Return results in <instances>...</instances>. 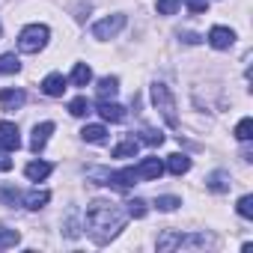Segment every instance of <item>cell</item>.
Segmentation results:
<instances>
[{
	"instance_id": "obj_1",
	"label": "cell",
	"mask_w": 253,
	"mask_h": 253,
	"mask_svg": "<svg viewBox=\"0 0 253 253\" xmlns=\"http://www.w3.org/2000/svg\"><path fill=\"white\" fill-rule=\"evenodd\" d=\"M128 220V211L116 203H107V200H95L86 206V214H84V223L92 235L95 244H107L113 235H119V229Z\"/></svg>"
},
{
	"instance_id": "obj_2",
	"label": "cell",
	"mask_w": 253,
	"mask_h": 253,
	"mask_svg": "<svg viewBox=\"0 0 253 253\" xmlns=\"http://www.w3.org/2000/svg\"><path fill=\"white\" fill-rule=\"evenodd\" d=\"M152 104L158 107V113L164 116V122L170 125V128H176L179 125V116H176V98H173V92L167 89V84H152Z\"/></svg>"
},
{
	"instance_id": "obj_3",
	"label": "cell",
	"mask_w": 253,
	"mask_h": 253,
	"mask_svg": "<svg viewBox=\"0 0 253 253\" xmlns=\"http://www.w3.org/2000/svg\"><path fill=\"white\" fill-rule=\"evenodd\" d=\"M48 36H51V30H48L45 24H30V27L21 30V36H18V48H21L24 54H39V51L48 45Z\"/></svg>"
},
{
	"instance_id": "obj_4",
	"label": "cell",
	"mask_w": 253,
	"mask_h": 253,
	"mask_svg": "<svg viewBox=\"0 0 253 253\" xmlns=\"http://www.w3.org/2000/svg\"><path fill=\"white\" fill-rule=\"evenodd\" d=\"M203 244H211L209 235H185V232H176V229H167L158 235V250H173V247H203Z\"/></svg>"
},
{
	"instance_id": "obj_5",
	"label": "cell",
	"mask_w": 253,
	"mask_h": 253,
	"mask_svg": "<svg viewBox=\"0 0 253 253\" xmlns=\"http://www.w3.org/2000/svg\"><path fill=\"white\" fill-rule=\"evenodd\" d=\"M122 27H125V15H107L98 24H92V36L95 39H113Z\"/></svg>"
},
{
	"instance_id": "obj_6",
	"label": "cell",
	"mask_w": 253,
	"mask_h": 253,
	"mask_svg": "<svg viewBox=\"0 0 253 253\" xmlns=\"http://www.w3.org/2000/svg\"><path fill=\"white\" fill-rule=\"evenodd\" d=\"M140 179H137V173H134V167H125V170H110L107 173V185L110 188H116V191H128V188H134Z\"/></svg>"
},
{
	"instance_id": "obj_7",
	"label": "cell",
	"mask_w": 253,
	"mask_h": 253,
	"mask_svg": "<svg viewBox=\"0 0 253 253\" xmlns=\"http://www.w3.org/2000/svg\"><path fill=\"white\" fill-rule=\"evenodd\" d=\"M0 146L6 152H18L21 149V134L15 122H0Z\"/></svg>"
},
{
	"instance_id": "obj_8",
	"label": "cell",
	"mask_w": 253,
	"mask_h": 253,
	"mask_svg": "<svg viewBox=\"0 0 253 253\" xmlns=\"http://www.w3.org/2000/svg\"><path fill=\"white\" fill-rule=\"evenodd\" d=\"M134 173H137V179H143V182H155V179H161L164 164H161L158 158H143V161L134 167Z\"/></svg>"
},
{
	"instance_id": "obj_9",
	"label": "cell",
	"mask_w": 253,
	"mask_h": 253,
	"mask_svg": "<svg viewBox=\"0 0 253 253\" xmlns=\"http://www.w3.org/2000/svg\"><path fill=\"white\" fill-rule=\"evenodd\" d=\"M232 42H235V33H232L229 27H211V30H209V45H211V48L226 51V48H232Z\"/></svg>"
},
{
	"instance_id": "obj_10",
	"label": "cell",
	"mask_w": 253,
	"mask_h": 253,
	"mask_svg": "<svg viewBox=\"0 0 253 253\" xmlns=\"http://www.w3.org/2000/svg\"><path fill=\"white\" fill-rule=\"evenodd\" d=\"M51 134H54V122H39L36 128H33V137H30V149L33 152H42Z\"/></svg>"
},
{
	"instance_id": "obj_11",
	"label": "cell",
	"mask_w": 253,
	"mask_h": 253,
	"mask_svg": "<svg viewBox=\"0 0 253 253\" xmlns=\"http://www.w3.org/2000/svg\"><path fill=\"white\" fill-rule=\"evenodd\" d=\"M206 188H209V191H214V194H226V191L232 188V179H229V173H226V170H214V173H209V176H206Z\"/></svg>"
},
{
	"instance_id": "obj_12",
	"label": "cell",
	"mask_w": 253,
	"mask_h": 253,
	"mask_svg": "<svg viewBox=\"0 0 253 253\" xmlns=\"http://www.w3.org/2000/svg\"><path fill=\"white\" fill-rule=\"evenodd\" d=\"M66 84H69V81H66L63 75H57V72H54V75H48V78L42 81V92H45V95H51V98H60V95L66 92Z\"/></svg>"
},
{
	"instance_id": "obj_13",
	"label": "cell",
	"mask_w": 253,
	"mask_h": 253,
	"mask_svg": "<svg viewBox=\"0 0 253 253\" xmlns=\"http://www.w3.org/2000/svg\"><path fill=\"white\" fill-rule=\"evenodd\" d=\"M27 101L24 89H0V107L3 110H18Z\"/></svg>"
},
{
	"instance_id": "obj_14",
	"label": "cell",
	"mask_w": 253,
	"mask_h": 253,
	"mask_svg": "<svg viewBox=\"0 0 253 253\" xmlns=\"http://www.w3.org/2000/svg\"><path fill=\"white\" fill-rule=\"evenodd\" d=\"M51 170H54V164H48V161H30V164L24 167V176H27L30 182H42V179L51 176Z\"/></svg>"
},
{
	"instance_id": "obj_15",
	"label": "cell",
	"mask_w": 253,
	"mask_h": 253,
	"mask_svg": "<svg viewBox=\"0 0 253 253\" xmlns=\"http://www.w3.org/2000/svg\"><path fill=\"white\" fill-rule=\"evenodd\" d=\"M137 149H140V140L137 137H125V140H119L116 146H113V158H134L137 155Z\"/></svg>"
},
{
	"instance_id": "obj_16",
	"label": "cell",
	"mask_w": 253,
	"mask_h": 253,
	"mask_svg": "<svg viewBox=\"0 0 253 253\" xmlns=\"http://www.w3.org/2000/svg\"><path fill=\"white\" fill-rule=\"evenodd\" d=\"M98 113H101L104 122H122L125 119V107L116 104V101H101L98 104Z\"/></svg>"
},
{
	"instance_id": "obj_17",
	"label": "cell",
	"mask_w": 253,
	"mask_h": 253,
	"mask_svg": "<svg viewBox=\"0 0 253 253\" xmlns=\"http://www.w3.org/2000/svg\"><path fill=\"white\" fill-rule=\"evenodd\" d=\"M95 92H98V101H110L119 92V78H101L98 86H95Z\"/></svg>"
},
{
	"instance_id": "obj_18",
	"label": "cell",
	"mask_w": 253,
	"mask_h": 253,
	"mask_svg": "<svg viewBox=\"0 0 253 253\" xmlns=\"http://www.w3.org/2000/svg\"><path fill=\"white\" fill-rule=\"evenodd\" d=\"M167 170H170L173 176H185V173L191 170V158H188V155H182V152H176V155H170V158H167Z\"/></svg>"
},
{
	"instance_id": "obj_19",
	"label": "cell",
	"mask_w": 253,
	"mask_h": 253,
	"mask_svg": "<svg viewBox=\"0 0 253 253\" xmlns=\"http://www.w3.org/2000/svg\"><path fill=\"white\" fill-rule=\"evenodd\" d=\"M48 200H51V194H48V191H30V194L24 197V206H27L30 211H39V209H45V206H48Z\"/></svg>"
},
{
	"instance_id": "obj_20",
	"label": "cell",
	"mask_w": 253,
	"mask_h": 253,
	"mask_svg": "<svg viewBox=\"0 0 253 253\" xmlns=\"http://www.w3.org/2000/svg\"><path fill=\"white\" fill-rule=\"evenodd\" d=\"M81 137L86 143H104L107 140V128H104V125H86V128L81 131Z\"/></svg>"
},
{
	"instance_id": "obj_21",
	"label": "cell",
	"mask_w": 253,
	"mask_h": 253,
	"mask_svg": "<svg viewBox=\"0 0 253 253\" xmlns=\"http://www.w3.org/2000/svg\"><path fill=\"white\" fill-rule=\"evenodd\" d=\"M75 86H86L89 81H92V69L86 66V63H78L75 69H72V78H69Z\"/></svg>"
},
{
	"instance_id": "obj_22",
	"label": "cell",
	"mask_w": 253,
	"mask_h": 253,
	"mask_svg": "<svg viewBox=\"0 0 253 253\" xmlns=\"http://www.w3.org/2000/svg\"><path fill=\"white\" fill-rule=\"evenodd\" d=\"M18 69H21V63L15 54H0V75H15Z\"/></svg>"
},
{
	"instance_id": "obj_23",
	"label": "cell",
	"mask_w": 253,
	"mask_h": 253,
	"mask_svg": "<svg viewBox=\"0 0 253 253\" xmlns=\"http://www.w3.org/2000/svg\"><path fill=\"white\" fill-rule=\"evenodd\" d=\"M21 241L18 229H6V226H0V250H6V247H15Z\"/></svg>"
},
{
	"instance_id": "obj_24",
	"label": "cell",
	"mask_w": 253,
	"mask_h": 253,
	"mask_svg": "<svg viewBox=\"0 0 253 253\" xmlns=\"http://www.w3.org/2000/svg\"><path fill=\"white\" fill-rule=\"evenodd\" d=\"M235 137H238L241 143H247V140L253 137V119H250V116H244V119L235 125Z\"/></svg>"
},
{
	"instance_id": "obj_25",
	"label": "cell",
	"mask_w": 253,
	"mask_h": 253,
	"mask_svg": "<svg viewBox=\"0 0 253 253\" xmlns=\"http://www.w3.org/2000/svg\"><path fill=\"white\" fill-rule=\"evenodd\" d=\"M89 110H92V107H89V101H86L84 95H78V98L69 101V113H72V116H86Z\"/></svg>"
},
{
	"instance_id": "obj_26",
	"label": "cell",
	"mask_w": 253,
	"mask_h": 253,
	"mask_svg": "<svg viewBox=\"0 0 253 253\" xmlns=\"http://www.w3.org/2000/svg\"><path fill=\"white\" fill-rule=\"evenodd\" d=\"M125 211H128V217H146V200H128L125 203Z\"/></svg>"
},
{
	"instance_id": "obj_27",
	"label": "cell",
	"mask_w": 253,
	"mask_h": 253,
	"mask_svg": "<svg viewBox=\"0 0 253 253\" xmlns=\"http://www.w3.org/2000/svg\"><path fill=\"white\" fill-rule=\"evenodd\" d=\"M179 6H182V0H158V3H155L158 15H176Z\"/></svg>"
},
{
	"instance_id": "obj_28",
	"label": "cell",
	"mask_w": 253,
	"mask_h": 253,
	"mask_svg": "<svg viewBox=\"0 0 253 253\" xmlns=\"http://www.w3.org/2000/svg\"><path fill=\"white\" fill-rule=\"evenodd\" d=\"M137 140H143V143H149V146H161V143H164V134L155 131V128H143Z\"/></svg>"
},
{
	"instance_id": "obj_29",
	"label": "cell",
	"mask_w": 253,
	"mask_h": 253,
	"mask_svg": "<svg viewBox=\"0 0 253 253\" xmlns=\"http://www.w3.org/2000/svg\"><path fill=\"white\" fill-rule=\"evenodd\" d=\"M0 203L18 206V203H21V191H18V188H0Z\"/></svg>"
},
{
	"instance_id": "obj_30",
	"label": "cell",
	"mask_w": 253,
	"mask_h": 253,
	"mask_svg": "<svg viewBox=\"0 0 253 253\" xmlns=\"http://www.w3.org/2000/svg\"><path fill=\"white\" fill-rule=\"evenodd\" d=\"M155 206H158V211H176V209L182 206V200H179V197H158Z\"/></svg>"
},
{
	"instance_id": "obj_31",
	"label": "cell",
	"mask_w": 253,
	"mask_h": 253,
	"mask_svg": "<svg viewBox=\"0 0 253 253\" xmlns=\"http://www.w3.org/2000/svg\"><path fill=\"white\" fill-rule=\"evenodd\" d=\"M235 209H238V214H241V217H247V220H250V217H253V197H250V194H244V197L238 200V206H235Z\"/></svg>"
},
{
	"instance_id": "obj_32",
	"label": "cell",
	"mask_w": 253,
	"mask_h": 253,
	"mask_svg": "<svg viewBox=\"0 0 253 253\" xmlns=\"http://www.w3.org/2000/svg\"><path fill=\"white\" fill-rule=\"evenodd\" d=\"M75 217H78V211L72 209V211H69V220H66V235H69V238H78V235H81V229H78Z\"/></svg>"
},
{
	"instance_id": "obj_33",
	"label": "cell",
	"mask_w": 253,
	"mask_h": 253,
	"mask_svg": "<svg viewBox=\"0 0 253 253\" xmlns=\"http://www.w3.org/2000/svg\"><path fill=\"white\" fill-rule=\"evenodd\" d=\"M185 6L194 12V15H203L209 9V0H185Z\"/></svg>"
},
{
	"instance_id": "obj_34",
	"label": "cell",
	"mask_w": 253,
	"mask_h": 253,
	"mask_svg": "<svg viewBox=\"0 0 253 253\" xmlns=\"http://www.w3.org/2000/svg\"><path fill=\"white\" fill-rule=\"evenodd\" d=\"M6 170H12V158H9V152L0 146V173H6Z\"/></svg>"
},
{
	"instance_id": "obj_35",
	"label": "cell",
	"mask_w": 253,
	"mask_h": 253,
	"mask_svg": "<svg viewBox=\"0 0 253 253\" xmlns=\"http://www.w3.org/2000/svg\"><path fill=\"white\" fill-rule=\"evenodd\" d=\"M179 39H182V42H185V45H200V42H203V39H200V36H197V33H182V36H179Z\"/></svg>"
}]
</instances>
